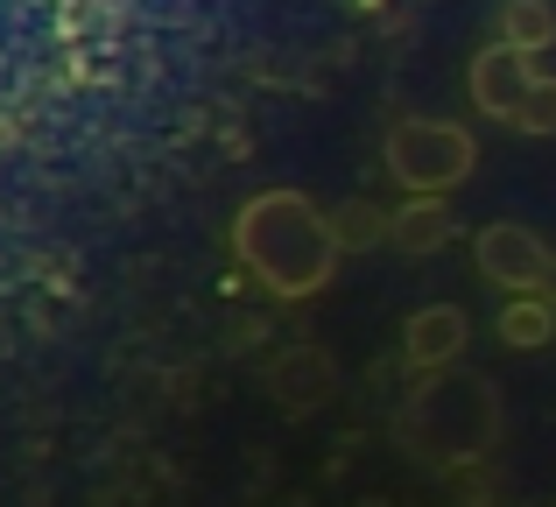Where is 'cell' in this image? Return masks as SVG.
Wrapping results in <instances>:
<instances>
[{
  "instance_id": "6da1fadb",
  "label": "cell",
  "mask_w": 556,
  "mask_h": 507,
  "mask_svg": "<svg viewBox=\"0 0 556 507\" xmlns=\"http://www.w3.org/2000/svg\"><path fill=\"white\" fill-rule=\"evenodd\" d=\"M232 248L275 296H311L339 268V226L303 191H261V198H247L240 226H232Z\"/></svg>"
},
{
  "instance_id": "7a4b0ae2",
  "label": "cell",
  "mask_w": 556,
  "mask_h": 507,
  "mask_svg": "<svg viewBox=\"0 0 556 507\" xmlns=\"http://www.w3.org/2000/svg\"><path fill=\"white\" fill-rule=\"evenodd\" d=\"M493 423H501V409H493V388L479 381V373L444 381V367L430 373V388L416 395V416H408V430H416V444H422L430 458H472V452H486Z\"/></svg>"
},
{
  "instance_id": "3957f363",
  "label": "cell",
  "mask_w": 556,
  "mask_h": 507,
  "mask_svg": "<svg viewBox=\"0 0 556 507\" xmlns=\"http://www.w3.org/2000/svg\"><path fill=\"white\" fill-rule=\"evenodd\" d=\"M472 99L493 121H515L521 135H556V78L529 64V50L515 42H493L472 64Z\"/></svg>"
},
{
  "instance_id": "277c9868",
  "label": "cell",
  "mask_w": 556,
  "mask_h": 507,
  "mask_svg": "<svg viewBox=\"0 0 556 507\" xmlns=\"http://www.w3.org/2000/svg\"><path fill=\"white\" fill-rule=\"evenodd\" d=\"M472 163H479L472 135H465V127H451V121L416 113V121H394L388 127V169L408 183V191H422V198L465 183V177H472Z\"/></svg>"
},
{
  "instance_id": "5b68a950",
  "label": "cell",
  "mask_w": 556,
  "mask_h": 507,
  "mask_svg": "<svg viewBox=\"0 0 556 507\" xmlns=\"http://www.w3.org/2000/svg\"><path fill=\"white\" fill-rule=\"evenodd\" d=\"M472 254H479V275H486L493 289H535L549 275V248L529 233V226H515V219L486 226Z\"/></svg>"
},
{
  "instance_id": "8992f818",
  "label": "cell",
  "mask_w": 556,
  "mask_h": 507,
  "mask_svg": "<svg viewBox=\"0 0 556 507\" xmlns=\"http://www.w3.org/2000/svg\"><path fill=\"white\" fill-rule=\"evenodd\" d=\"M465 310L458 303H422L416 317L402 325V359L416 373H437V367H458V353H465Z\"/></svg>"
},
{
  "instance_id": "52a82bcc",
  "label": "cell",
  "mask_w": 556,
  "mask_h": 507,
  "mask_svg": "<svg viewBox=\"0 0 556 507\" xmlns=\"http://www.w3.org/2000/svg\"><path fill=\"white\" fill-rule=\"evenodd\" d=\"M444 240H451V219H444L437 198H422V205H408L402 219H394V248L402 254H437Z\"/></svg>"
},
{
  "instance_id": "ba28073f",
  "label": "cell",
  "mask_w": 556,
  "mask_h": 507,
  "mask_svg": "<svg viewBox=\"0 0 556 507\" xmlns=\"http://www.w3.org/2000/svg\"><path fill=\"white\" fill-rule=\"evenodd\" d=\"M549 36H556V14L543 0H515V8L501 14V42H515V50H543Z\"/></svg>"
},
{
  "instance_id": "9c48e42d",
  "label": "cell",
  "mask_w": 556,
  "mask_h": 507,
  "mask_svg": "<svg viewBox=\"0 0 556 507\" xmlns=\"http://www.w3.org/2000/svg\"><path fill=\"white\" fill-rule=\"evenodd\" d=\"M501 331L515 345H543V331H549V310H535V303H515V310L501 317Z\"/></svg>"
}]
</instances>
